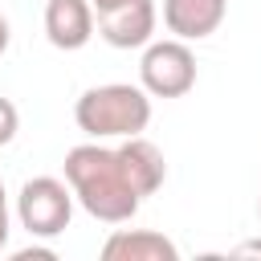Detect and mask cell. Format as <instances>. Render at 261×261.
Listing matches in <instances>:
<instances>
[{
  "instance_id": "6da1fadb",
  "label": "cell",
  "mask_w": 261,
  "mask_h": 261,
  "mask_svg": "<svg viewBox=\"0 0 261 261\" xmlns=\"http://www.w3.org/2000/svg\"><path fill=\"white\" fill-rule=\"evenodd\" d=\"M65 184L73 200L102 224H126L143 208V196L130 184L118 147H102L98 139L65 151Z\"/></svg>"
},
{
  "instance_id": "7a4b0ae2",
  "label": "cell",
  "mask_w": 261,
  "mask_h": 261,
  "mask_svg": "<svg viewBox=\"0 0 261 261\" xmlns=\"http://www.w3.org/2000/svg\"><path fill=\"white\" fill-rule=\"evenodd\" d=\"M73 122L90 139H130L143 135L151 122V94L130 82L90 86L73 102Z\"/></svg>"
},
{
  "instance_id": "3957f363",
  "label": "cell",
  "mask_w": 261,
  "mask_h": 261,
  "mask_svg": "<svg viewBox=\"0 0 261 261\" xmlns=\"http://www.w3.org/2000/svg\"><path fill=\"white\" fill-rule=\"evenodd\" d=\"M16 220L29 237H57L69 228L73 220V192L65 179L57 175H37V179H24L20 184V196H16Z\"/></svg>"
},
{
  "instance_id": "277c9868",
  "label": "cell",
  "mask_w": 261,
  "mask_h": 261,
  "mask_svg": "<svg viewBox=\"0 0 261 261\" xmlns=\"http://www.w3.org/2000/svg\"><path fill=\"white\" fill-rule=\"evenodd\" d=\"M139 86L151 98H184L196 86V53L188 49V41H147L139 61Z\"/></svg>"
},
{
  "instance_id": "5b68a950",
  "label": "cell",
  "mask_w": 261,
  "mask_h": 261,
  "mask_svg": "<svg viewBox=\"0 0 261 261\" xmlns=\"http://www.w3.org/2000/svg\"><path fill=\"white\" fill-rule=\"evenodd\" d=\"M155 0H126L122 8L98 12V37L114 49H143L155 37Z\"/></svg>"
},
{
  "instance_id": "8992f818",
  "label": "cell",
  "mask_w": 261,
  "mask_h": 261,
  "mask_svg": "<svg viewBox=\"0 0 261 261\" xmlns=\"http://www.w3.org/2000/svg\"><path fill=\"white\" fill-rule=\"evenodd\" d=\"M45 37L53 49H82L94 37V8L90 0H49L45 4Z\"/></svg>"
},
{
  "instance_id": "52a82bcc",
  "label": "cell",
  "mask_w": 261,
  "mask_h": 261,
  "mask_svg": "<svg viewBox=\"0 0 261 261\" xmlns=\"http://www.w3.org/2000/svg\"><path fill=\"white\" fill-rule=\"evenodd\" d=\"M102 261H179V245L155 228H118L98 249Z\"/></svg>"
},
{
  "instance_id": "ba28073f",
  "label": "cell",
  "mask_w": 261,
  "mask_h": 261,
  "mask_svg": "<svg viewBox=\"0 0 261 261\" xmlns=\"http://www.w3.org/2000/svg\"><path fill=\"white\" fill-rule=\"evenodd\" d=\"M228 0H163V24L179 41H204L220 29Z\"/></svg>"
},
{
  "instance_id": "9c48e42d",
  "label": "cell",
  "mask_w": 261,
  "mask_h": 261,
  "mask_svg": "<svg viewBox=\"0 0 261 261\" xmlns=\"http://www.w3.org/2000/svg\"><path fill=\"white\" fill-rule=\"evenodd\" d=\"M118 159H122V167H126V175H130V184L139 188L143 200L155 196V192L163 188L167 163H163V151H159L151 139H143V135L122 139V143H118Z\"/></svg>"
},
{
  "instance_id": "30bf717a",
  "label": "cell",
  "mask_w": 261,
  "mask_h": 261,
  "mask_svg": "<svg viewBox=\"0 0 261 261\" xmlns=\"http://www.w3.org/2000/svg\"><path fill=\"white\" fill-rule=\"evenodd\" d=\"M16 130H20V114L8 98H0V147H8L16 139Z\"/></svg>"
},
{
  "instance_id": "8fae6325",
  "label": "cell",
  "mask_w": 261,
  "mask_h": 261,
  "mask_svg": "<svg viewBox=\"0 0 261 261\" xmlns=\"http://www.w3.org/2000/svg\"><path fill=\"white\" fill-rule=\"evenodd\" d=\"M57 253L53 249H41V245H29V249H16L12 253V261H53Z\"/></svg>"
},
{
  "instance_id": "7c38bea8",
  "label": "cell",
  "mask_w": 261,
  "mask_h": 261,
  "mask_svg": "<svg viewBox=\"0 0 261 261\" xmlns=\"http://www.w3.org/2000/svg\"><path fill=\"white\" fill-rule=\"evenodd\" d=\"M8 232H12V224H8V196H4V179H0V249L8 245Z\"/></svg>"
},
{
  "instance_id": "4fadbf2b",
  "label": "cell",
  "mask_w": 261,
  "mask_h": 261,
  "mask_svg": "<svg viewBox=\"0 0 261 261\" xmlns=\"http://www.w3.org/2000/svg\"><path fill=\"white\" fill-rule=\"evenodd\" d=\"M232 253H237V257H261V241H245V245H237Z\"/></svg>"
},
{
  "instance_id": "5bb4252c",
  "label": "cell",
  "mask_w": 261,
  "mask_h": 261,
  "mask_svg": "<svg viewBox=\"0 0 261 261\" xmlns=\"http://www.w3.org/2000/svg\"><path fill=\"white\" fill-rule=\"evenodd\" d=\"M126 0H90V8L94 12H110V8H122Z\"/></svg>"
},
{
  "instance_id": "9a60e30c",
  "label": "cell",
  "mask_w": 261,
  "mask_h": 261,
  "mask_svg": "<svg viewBox=\"0 0 261 261\" xmlns=\"http://www.w3.org/2000/svg\"><path fill=\"white\" fill-rule=\"evenodd\" d=\"M8 41H12V29H8V20H4V12H0V57H4Z\"/></svg>"
}]
</instances>
